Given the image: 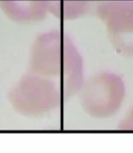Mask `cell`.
Instances as JSON below:
<instances>
[{"label":"cell","mask_w":133,"mask_h":153,"mask_svg":"<svg viewBox=\"0 0 133 153\" xmlns=\"http://www.w3.org/2000/svg\"><path fill=\"white\" fill-rule=\"evenodd\" d=\"M45 0H0V10L15 23L37 20L45 8Z\"/></svg>","instance_id":"cell-1"}]
</instances>
